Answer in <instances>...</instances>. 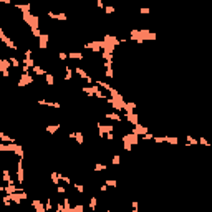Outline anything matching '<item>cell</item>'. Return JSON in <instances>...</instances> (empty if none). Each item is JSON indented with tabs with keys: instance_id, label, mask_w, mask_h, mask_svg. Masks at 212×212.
<instances>
[{
	"instance_id": "cell-1",
	"label": "cell",
	"mask_w": 212,
	"mask_h": 212,
	"mask_svg": "<svg viewBox=\"0 0 212 212\" xmlns=\"http://www.w3.org/2000/svg\"><path fill=\"white\" fill-rule=\"evenodd\" d=\"M33 83V78H31V75H28V73H22V76H20V81H18V86H25V84H30Z\"/></svg>"
},
{
	"instance_id": "cell-2",
	"label": "cell",
	"mask_w": 212,
	"mask_h": 212,
	"mask_svg": "<svg viewBox=\"0 0 212 212\" xmlns=\"http://www.w3.org/2000/svg\"><path fill=\"white\" fill-rule=\"evenodd\" d=\"M38 38H40V48H45V47H47V43H48V35L47 33H41Z\"/></svg>"
},
{
	"instance_id": "cell-3",
	"label": "cell",
	"mask_w": 212,
	"mask_h": 212,
	"mask_svg": "<svg viewBox=\"0 0 212 212\" xmlns=\"http://www.w3.org/2000/svg\"><path fill=\"white\" fill-rule=\"evenodd\" d=\"M126 118H128L129 123H133L134 126L137 124V114H134V113H126Z\"/></svg>"
},
{
	"instance_id": "cell-4",
	"label": "cell",
	"mask_w": 212,
	"mask_h": 212,
	"mask_svg": "<svg viewBox=\"0 0 212 212\" xmlns=\"http://www.w3.org/2000/svg\"><path fill=\"white\" fill-rule=\"evenodd\" d=\"M33 71L37 73V75H47V73H45V70L41 68V66H37V65L33 66Z\"/></svg>"
},
{
	"instance_id": "cell-5",
	"label": "cell",
	"mask_w": 212,
	"mask_h": 212,
	"mask_svg": "<svg viewBox=\"0 0 212 212\" xmlns=\"http://www.w3.org/2000/svg\"><path fill=\"white\" fill-rule=\"evenodd\" d=\"M58 129H60V124H55V126H48V128H47V131L53 134L55 131H58Z\"/></svg>"
},
{
	"instance_id": "cell-6",
	"label": "cell",
	"mask_w": 212,
	"mask_h": 212,
	"mask_svg": "<svg viewBox=\"0 0 212 212\" xmlns=\"http://www.w3.org/2000/svg\"><path fill=\"white\" fill-rule=\"evenodd\" d=\"M96 204H98V199H96V197H91V199H90V207H91V209H94Z\"/></svg>"
},
{
	"instance_id": "cell-7",
	"label": "cell",
	"mask_w": 212,
	"mask_h": 212,
	"mask_svg": "<svg viewBox=\"0 0 212 212\" xmlns=\"http://www.w3.org/2000/svg\"><path fill=\"white\" fill-rule=\"evenodd\" d=\"M83 210H84V207L81 206V204L80 206H75V209H73V212H83Z\"/></svg>"
},
{
	"instance_id": "cell-8",
	"label": "cell",
	"mask_w": 212,
	"mask_h": 212,
	"mask_svg": "<svg viewBox=\"0 0 212 212\" xmlns=\"http://www.w3.org/2000/svg\"><path fill=\"white\" fill-rule=\"evenodd\" d=\"M104 12H108V13H113V12H114V8H113V7H106V8H104Z\"/></svg>"
}]
</instances>
